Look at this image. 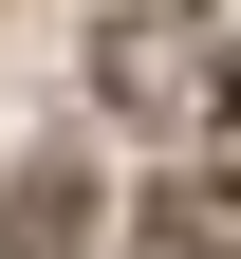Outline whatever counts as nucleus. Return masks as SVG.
Wrapping results in <instances>:
<instances>
[{
    "label": "nucleus",
    "instance_id": "3",
    "mask_svg": "<svg viewBox=\"0 0 241 259\" xmlns=\"http://www.w3.org/2000/svg\"><path fill=\"white\" fill-rule=\"evenodd\" d=\"M75 204H93V185H75V167H38V185H19V222H0V259H56V241H75Z\"/></svg>",
    "mask_w": 241,
    "mask_h": 259
},
{
    "label": "nucleus",
    "instance_id": "1",
    "mask_svg": "<svg viewBox=\"0 0 241 259\" xmlns=\"http://www.w3.org/2000/svg\"><path fill=\"white\" fill-rule=\"evenodd\" d=\"M112 111H149V130H186V111H204V56L167 37V19H149V37H112Z\"/></svg>",
    "mask_w": 241,
    "mask_h": 259
},
{
    "label": "nucleus",
    "instance_id": "2",
    "mask_svg": "<svg viewBox=\"0 0 241 259\" xmlns=\"http://www.w3.org/2000/svg\"><path fill=\"white\" fill-rule=\"evenodd\" d=\"M149 241H167V259H241V185H223V167H186V185L149 204Z\"/></svg>",
    "mask_w": 241,
    "mask_h": 259
}]
</instances>
